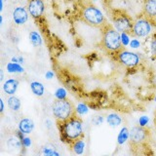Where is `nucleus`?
Masks as SVG:
<instances>
[{
  "mask_svg": "<svg viewBox=\"0 0 156 156\" xmlns=\"http://www.w3.org/2000/svg\"><path fill=\"white\" fill-rule=\"evenodd\" d=\"M154 125H155V128H156V110H155V113H154Z\"/></svg>",
  "mask_w": 156,
  "mask_h": 156,
  "instance_id": "obj_32",
  "label": "nucleus"
},
{
  "mask_svg": "<svg viewBox=\"0 0 156 156\" xmlns=\"http://www.w3.org/2000/svg\"><path fill=\"white\" fill-rule=\"evenodd\" d=\"M27 8L29 15L35 21H38L43 17L44 12H45V3H44V0H27Z\"/></svg>",
  "mask_w": 156,
  "mask_h": 156,
  "instance_id": "obj_9",
  "label": "nucleus"
},
{
  "mask_svg": "<svg viewBox=\"0 0 156 156\" xmlns=\"http://www.w3.org/2000/svg\"><path fill=\"white\" fill-rule=\"evenodd\" d=\"M7 144L10 145L11 147L15 148V147H21L23 145V143H22V140L21 139H18L16 136H12V138H10L7 141Z\"/></svg>",
  "mask_w": 156,
  "mask_h": 156,
  "instance_id": "obj_20",
  "label": "nucleus"
},
{
  "mask_svg": "<svg viewBox=\"0 0 156 156\" xmlns=\"http://www.w3.org/2000/svg\"><path fill=\"white\" fill-rule=\"evenodd\" d=\"M151 52L152 55L156 57V37H154L151 41Z\"/></svg>",
  "mask_w": 156,
  "mask_h": 156,
  "instance_id": "obj_26",
  "label": "nucleus"
},
{
  "mask_svg": "<svg viewBox=\"0 0 156 156\" xmlns=\"http://www.w3.org/2000/svg\"><path fill=\"white\" fill-rule=\"evenodd\" d=\"M94 1H96V0H94Z\"/></svg>",
  "mask_w": 156,
  "mask_h": 156,
  "instance_id": "obj_33",
  "label": "nucleus"
},
{
  "mask_svg": "<svg viewBox=\"0 0 156 156\" xmlns=\"http://www.w3.org/2000/svg\"><path fill=\"white\" fill-rule=\"evenodd\" d=\"M130 44H131L132 48H139L140 46V43L138 39H133V40L130 42Z\"/></svg>",
  "mask_w": 156,
  "mask_h": 156,
  "instance_id": "obj_28",
  "label": "nucleus"
},
{
  "mask_svg": "<svg viewBox=\"0 0 156 156\" xmlns=\"http://www.w3.org/2000/svg\"><path fill=\"white\" fill-rule=\"evenodd\" d=\"M12 16H13V21L17 26H23V24H24L28 21L29 13L27 8L19 6L14 9Z\"/></svg>",
  "mask_w": 156,
  "mask_h": 156,
  "instance_id": "obj_10",
  "label": "nucleus"
},
{
  "mask_svg": "<svg viewBox=\"0 0 156 156\" xmlns=\"http://www.w3.org/2000/svg\"><path fill=\"white\" fill-rule=\"evenodd\" d=\"M57 127L58 129L61 140L68 145H70L77 140L84 138L85 136L82 119L77 112L66 120L57 121Z\"/></svg>",
  "mask_w": 156,
  "mask_h": 156,
  "instance_id": "obj_1",
  "label": "nucleus"
},
{
  "mask_svg": "<svg viewBox=\"0 0 156 156\" xmlns=\"http://www.w3.org/2000/svg\"><path fill=\"white\" fill-rule=\"evenodd\" d=\"M48 79H52L53 78V76H54V74H53V72L52 71H48L47 73H46V75H45Z\"/></svg>",
  "mask_w": 156,
  "mask_h": 156,
  "instance_id": "obj_30",
  "label": "nucleus"
},
{
  "mask_svg": "<svg viewBox=\"0 0 156 156\" xmlns=\"http://www.w3.org/2000/svg\"><path fill=\"white\" fill-rule=\"evenodd\" d=\"M19 84H20L19 80H17V79H13V78L8 79L5 81L3 84V91L10 96L15 95L18 90Z\"/></svg>",
  "mask_w": 156,
  "mask_h": 156,
  "instance_id": "obj_12",
  "label": "nucleus"
},
{
  "mask_svg": "<svg viewBox=\"0 0 156 156\" xmlns=\"http://www.w3.org/2000/svg\"><path fill=\"white\" fill-rule=\"evenodd\" d=\"M7 70L9 72H16V73H21L23 72V67H22L21 66L19 65L18 62H9L7 65Z\"/></svg>",
  "mask_w": 156,
  "mask_h": 156,
  "instance_id": "obj_19",
  "label": "nucleus"
},
{
  "mask_svg": "<svg viewBox=\"0 0 156 156\" xmlns=\"http://www.w3.org/2000/svg\"><path fill=\"white\" fill-rule=\"evenodd\" d=\"M87 111H88L87 106L85 105H83V104L79 105L76 107V112L78 114H84V113H86Z\"/></svg>",
  "mask_w": 156,
  "mask_h": 156,
  "instance_id": "obj_25",
  "label": "nucleus"
},
{
  "mask_svg": "<svg viewBox=\"0 0 156 156\" xmlns=\"http://www.w3.org/2000/svg\"><path fill=\"white\" fill-rule=\"evenodd\" d=\"M69 146L75 154H82L83 152H84V148H85L84 138H81L79 140H75L74 143H72Z\"/></svg>",
  "mask_w": 156,
  "mask_h": 156,
  "instance_id": "obj_14",
  "label": "nucleus"
},
{
  "mask_svg": "<svg viewBox=\"0 0 156 156\" xmlns=\"http://www.w3.org/2000/svg\"><path fill=\"white\" fill-rule=\"evenodd\" d=\"M42 152L45 155H57V156L60 155V153L56 151V148L50 144H47L46 146H44L42 149Z\"/></svg>",
  "mask_w": 156,
  "mask_h": 156,
  "instance_id": "obj_22",
  "label": "nucleus"
},
{
  "mask_svg": "<svg viewBox=\"0 0 156 156\" xmlns=\"http://www.w3.org/2000/svg\"><path fill=\"white\" fill-rule=\"evenodd\" d=\"M152 31V20L143 14L134 20L132 35L136 37H145Z\"/></svg>",
  "mask_w": 156,
  "mask_h": 156,
  "instance_id": "obj_7",
  "label": "nucleus"
},
{
  "mask_svg": "<svg viewBox=\"0 0 156 156\" xmlns=\"http://www.w3.org/2000/svg\"><path fill=\"white\" fill-rule=\"evenodd\" d=\"M22 143H23V145L26 146V147H28V146H30L31 144V140L29 138H23L22 140Z\"/></svg>",
  "mask_w": 156,
  "mask_h": 156,
  "instance_id": "obj_27",
  "label": "nucleus"
},
{
  "mask_svg": "<svg viewBox=\"0 0 156 156\" xmlns=\"http://www.w3.org/2000/svg\"><path fill=\"white\" fill-rule=\"evenodd\" d=\"M115 58L120 65L126 67H135L140 63V58L136 53L125 50L123 48L115 54Z\"/></svg>",
  "mask_w": 156,
  "mask_h": 156,
  "instance_id": "obj_8",
  "label": "nucleus"
},
{
  "mask_svg": "<svg viewBox=\"0 0 156 156\" xmlns=\"http://www.w3.org/2000/svg\"><path fill=\"white\" fill-rule=\"evenodd\" d=\"M101 46L107 53L115 55L123 49L121 34L115 27L106 23L101 29Z\"/></svg>",
  "mask_w": 156,
  "mask_h": 156,
  "instance_id": "obj_2",
  "label": "nucleus"
},
{
  "mask_svg": "<svg viewBox=\"0 0 156 156\" xmlns=\"http://www.w3.org/2000/svg\"><path fill=\"white\" fill-rule=\"evenodd\" d=\"M29 40H30L32 45L35 46V47L40 46L42 44L41 36L37 31H31L30 33H29Z\"/></svg>",
  "mask_w": 156,
  "mask_h": 156,
  "instance_id": "obj_17",
  "label": "nucleus"
},
{
  "mask_svg": "<svg viewBox=\"0 0 156 156\" xmlns=\"http://www.w3.org/2000/svg\"><path fill=\"white\" fill-rule=\"evenodd\" d=\"M148 122V118L146 116H143L140 118V126H145Z\"/></svg>",
  "mask_w": 156,
  "mask_h": 156,
  "instance_id": "obj_29",
  "label": "nucleus"
},
{
  "mask_svg": "<svg viewBox=\"0 0 156 156\" xmlns=\"http://www.w3.org/2000/svg\"><path fill=\"white\" fill-rule=\"evenodd\" d=\"M0 104H1V112H3L4 110V105H3V101L0 100Z\"/></svg>",
  "mask_w": 156,
  "mask_h": 156,
  "instance_id": "obj_31",
  "label": "nucleus"
},
{
  "mask_svg": "<svg viewBox=\"0 0 156 156\" xmlns=\"http://www.w3.org/2000/svg\"><path fill=\"white\" fill-rule=\"evenodd\" d=\"M112 22H113L114 27L119 32H126L132 35L133 30V19L123 10H113L111 13Z\"/></svg>",
  "mask_w": 156,
  "mask_h": 156,
  "instance_id": "obj_5",
  "label": "nucleus"
},
{
  "mask_svg": "<svg viewBox=\"0 0 156 156\" xmlns=\"http://www.w3.org/2000/svg\"><path fill=\"white\" fill-rule=\"evenodd\" d=\"M129 140L132 146H143L150 140V131L145 126H135L130 131Z\"/></svg>",
  "mask_w": 156,
  "mask_h": 156,
  "instance_id": "obj_6",
  "label": "nucleus"
},
{
  "mask_svg": "<svg viewBox=\"0 0 156 156\" xmlns=\"http://www.w3.org/2000/svg\"><path fill=\"white\" fill-rule=\"evenodd\" d=\"M143 14L151 20L156 18V0H144Z\"/></svg>",
  "mask_w": 156,
  "mask_h": 156,
  "instance_id": "obj_11",
  "label": "nucleus"
},
{
  "mask_svg": "<svg viewBox=\"0 0 156 156\" xmlns=\"http://www.w3.org/2000/svg\"><path fill=\"white\" fill-rule=\"evenodd\" d=\"M57 99H66V92L65 89H62V88H60V89H58L56 94H55Z\"/></svg>",
  "mask_w": 156,
  "mask_h": 156,
  "instance_id": "obj_23",
  "label": "nucleus"
},
{
  "mask_svg": "<svg viewBox=\"0 0 156 156\" xmlns=\"http://www.w3.org/2000/svg\"><path fill=\"white\" fill-rule=\"evenodd\" d=\"M129 135H130V132L128 131L127 128H123L119 133L118 136V144H122L125 143V140H127V139L129 138Z\"/></svg>",
  "mask_w": 156,
  "mask_h": 156,
  "instance_id": "obj_21",
  "label": "nucleus"
},
{
  "mask_svg": "<svg viewBox=\"0 0 156 156\" xmlns=\"http://www.w3.org/2000/svg\"><path fill=\"white\" fill-rule=\"evenodd\" d=\"M7 102H8L9 108L13 111H18L20 108H21V101H20L19 98L15 97L14 95H12L9 98Z\"/></svg>",
  "mask_w": 156,
  "mask_h": 156,
  "instance_id": "obj_15",
  "label": "nucleus"
},
{
  "mask_svg": "<svg viewBox=\"0 0 156 156\" xmlns=\"http://www.w3.org/2000/svg\"><path fill=\"white\" fill-rule=\"evenodd\" d=\"M30 88H31L32 93L35 96H37V97H42L43 96V94H44V86H43L42 83L37 82V81L31 82Z\"/></svg>",
  "mask_w": 156,
  "mask_h": 156,
  "instance_id": "obj_16",
  "label": "nucleus"
},
{
  "mask_svg": "<svg viewBox=\"0 0 156 156\" xmlns=\"http://www.w3.org/2000/svg\"><path fill=\"white\" fill-rule=\"evenodd\" d=\"M34 129V122L29 118H23L19 123V130L23 134H30Z\"/></svg>",
  "mask_w": 156,
  "mask_h": 156,
  "instance_id": "obj_13",
  "label": "nucleus"
},
{
  "mask_svg": "<svg viewBox=\"0 0 156 156\" xmlns=\"http://www.w3.org/2000/svg\"><path fill=\"white\" fill-rule=\"evenodd\" d=\"M80 18L85 23L100 29H101L107 23L106 19L102 12L92 3L85 4L81 8Z\"/></svg>",
  "mask_w": 156,
  "mask_h": 156,
  "instance_id": "obj_3",
  "label": "nucleus"
},
{
  "mask_svg": "<svg viewBox=\"0 0 156 156\" xmlns=\"http://www.w3.org/2000/svg\"><path fill=\"white\" fill-rule=\"evenodd\" d=\"M52 113L57 121H63L76 113L73 102L68 99H57L52 105Z\"/></svg>",
  "mask_w": 156,
  "mask_h": 156,
  "instance_id": "obj_4",
  "label": "nucleus"
},
{
  "mask_svg": "<svg viewBox=\"0 0 156 156\" xmlns=\"http://www.w3.org/2000/svg\"><path fill=\"white\" fill-rule=\"evenodd\" d=\"M129 35L130 34L126 32H121V41H122V44H123V46H127L130 43Z\"/></svg>",
  "mask_w": 156,
  "mask_h": 156,
  "instance_id": "obj_24",
  "label": "nucleus"
},
{
  "mask_svg": "<svg viewBox=\"0 0 156 156\" xmlns=\"http://www.w3.org/2000/svg\"><path fill=\"white\" fill-rule=\"evenodd\" d=\"M106 121H107V123H108L110 126L115 127V126H118V125L121 124L122 118L119 115H117L115 113H112V114H109L108 116H107Z\"/></svg>",
  "mask_w": 156,
  "mask_h": 156,
  "instance_id": "obj_18",
  "label": "nucleus"
}]
</instances>
